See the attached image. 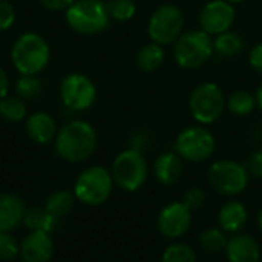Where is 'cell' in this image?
I'll return each mask as SVG.
<instances>
[{
    "instance_id": "f35d334b",
    "label": "cell",
    "mask_w": 262,
    "mask_h": 262,
    "mask_svg": "<svg viewBox=\"0 0 262 262\" xmlns=\"http://www.w3.org/2000/svg\"><path fill=\"white\" fill-rule=\"evenodd\" d=\"M226 2H229V3H232V5H233V3H243L244 0H226Z\"/></svg>"
},
{
    "instance_id": "ffe728a7",
    "label": "cell",
    "mask_w": 262,
    "mask_h": 262,
    "mask_svg": "<svg viewBox=\"0 0 262 262\" xmlns=\"http://www.w3.org/2000/svg\"><path fill=\"white\" fill-rule=\"evenodd\" d=\"M57 218H54L45 207H31L25 210L23 224L29 232H48L51 233L54 226L57 224Z\"/></svg>"
},
{
    "instance_id": "ba28073f",
    "label": "cell",
    "mask_w": 262,
    "mask_h": 262,
    "mask_svg": "<svg viewBox=\"0 0 262 262\" xmlns=\"http://www.w3.org/2000/svg\"><path fill=\"white\" fill-rule=\"evenodd\" d=\"M226 97L221 88L215 83L198 84L189 98V109L192 117L201 124L215 123L224 112Z\"/></svg>"
},
{
    "instance_id": "30bf717a",
    "label": "cell",
    "mask_w": 262,
    "mask_h": 262,
    "mask_svg": "<svg viewBox=\"0 0 262 262\" xmlns=\"http://www.w3.org/2000/svg\"><path fill=\"white\" fill-rule=\"evenodd\" d=\"M184 17L178 6L175 5H161L149 18L147 32L154 43L170 45L178 40L183 32Z\"/></svg>"
},
{
    "instance_id": "5b68a950",
    "label": "cell",
    "mask_w": 262,
    "mask_h": 262,
    "mask_svg": "<svg viewBox=\"0 0 262 262\" xmlns=\"http://www.w3.org/2000/svg\"><path fill=\"white\" fill-rule=\"evenodd\" d=\"M111 173L114 183L120 189L126 192H135L146 183L149 175V167L143 152L135 149H127L115 157Z\"/></svg>"
},
{
    "instance_id": "d4e9b609",
    "label": "cell",
    "mask_w": 262,
    "mask_h": 262,
    "mask_svg": "<svg viewBox=\"0 0 262 262\" xmlns=\"http://www.w3.org/2000/svg\"><path fill=\"white\" fill-rule=\"evenodd\" d=\"M255 106H256V98L247 91L233 92L227 100L229 111L233 115H238V117H246V115L252 114Z\"/></svg>"
},
{
    "instance_id": "7402d4cb",
    "label": "cell",
    "mask_w": 262,
    "mask_h": 262,
    "mask_svg": "<svg viewBox=\"0 0 262 262\" xmlns=\"http://www.w3.org/2000/svg\"><path fill=\"white\" fill-rule=\"evenodd\" d=\"M75 200L77 198H75L74 192H69V190H57V192H54L52 195L48 196L46 204H45V209L54 218L60 220V218L66 216L72 210V207L75 204Z\"/></svg>"
},
{
    "instance_id": "7a4b0ae2",
    "label": "cell",
    "mask_w": 262,
    "mask_h": 262,
    "mask_svg": "<svg viewBox=\"0 0 262 262\" xmlns=\"http://www.w3.org/2000/svg\"><path fill=\"white\" fill-rule=\"evenodd\" d=\"M49 58V45L37 32L21 34L11 49L12 64L21 75H37L48 66Z\"/></svg>"
},
{
    "instance_id": "1f68e13d",
    "label": "cell",
    "mask_w": 262,
    "mask_h": 262,
    "mask_svg": "<svg viewBox=\"0 0 262 262\" xmlns=\"http://www.w3.org/2000/svg\"><path fill=\"white\" fill-rule=\"evenodd\" d=\"M15 21V9L8 0H0V32L9 29Z\"/></svg>"
},
{
    "instance_id": "d6a6232c",
    "label": "cell",
    "mask_w": 262,
    "mask_h": 262,
    "mask_svg": "<svg viewBox=\"0 0 262 262\" xmlns=\"http://www.w3.org/2000/svg\"><path fill=\"white\" fill-rule=\"evenodd\" d=\"M246 167L252 177L262 180V150H256L250 155Z\"/></svg>"
},
{
    "instance_id": "d6986e66",
    "label": "cell",
    "mask_w": 262,
    "mask_h": 262,
    "mask_svg": "<svg viewBox=\"0 0 262 262\" xmlns=\"http://www.w3.org/2000/svg\"><path fill=\"white\" fill-rule=\"evenodd\" d=\"M247 221H249V210L239 201H229L220 209L218 223L226 233L241 232L246 227Z\"/></svg>"
},
{
    "instance_id": "484cf974",
    "label": "cell",
    "mask_w": 262,
    "mask_h": 262,
    "mask_svg": "<svg viewBox=\"0 0 262 262\" xmlns=\"http://www.w3.org/2000/svg\"><path fill=\"white\" fill-rule=\"evenodd\" d=\"M227 243H229V239L226 236V232L218 227L206 229L200 235V246L203 247V250H206L209 253H218V252L226 250Z\"/></svg>"
},
{
    "instance_id": "8992f818",
    "label": "cell",
    "mask_w": 262,
    "mask_h": 262,
    "mask_svg": "<svg viewBox=\"0 0 262 262\" xmlns=\"http://www.w3.org/2000/svg\"><path fill=\"white\" fill-rule=\"evenodd\" d=\"M213 52V40L203 29L181 34L173 48L175 60L184 69H196L203 66Z\"/></svg>"
},
{
    "instance_id": "277c9868",
    "label": "cell",
    "mask_w": 262,
    "mask_h": 262,
    "mask_svg": "<svg viewBox=\"0 0 262 262\" xmlns=\"http://www.w3.org/2000/svg\"><path fill=\"white\" fill-rule=\"evenodd\" d=\"M112 173L103 166L84 169L74 184L75 198L86 206H100L106 203L114 190Z\"/></svg>"
},
{
    "instance_id": "e575fe53",
    "label": "cell",
    "mask_w": 262,
    "mask_h": 262,
    "mask_svg": "<svg viewBox=\"0 0 262 262\" xmlns=\"http://www.w3.org/2000/svg\"><path fill=\"white\" fill-rule=\"evenodd\" d=\"M40 2L49 11H66L75 0H40Z\"/></svg>"
},
{
    "instance_id": "4316f807",
    "label": "cell",
    "mask_w": 262,
    "mask_h": 262,
    "mask_svg": "<svg viewBox=\"0 0 262 262\" xmlns=\"http://www.w3.org/2000/svg\"><path fill=\"white\" fill-rule=\"evenodd\" d=\"M161 262H198V258L190 246L184 243H175L164 250Z\"/></svg>"
},
{
    "instance_id": "83f0119b",
    "label": "cell",
    "mask_w": 262,
    "mask_h": 262,
    "mask_svg": "<svg viewBox=\"0 0 262 262\" xmlns=\"http://www.w3.org/2000/svg\"><path fill=\"white\" fill-rule=\"evenodd\" d=\"M106 6L109 17L118 21H127L137 12V5L134 0H109Z\"/></svg>"
},
{
    "instance_id": "ac0fdd59",
    "label": "cell",
    "mask_w": 262,
    "mask_h": 262,
    "mask_svg": "<svg viewBox=\"0 0 262 262\" xmlns=\"http://www.w3.org/2000/svg\"><path fill=\"white\" fill-rule=\"evenodd\" d=\"M154 175L163 186H173L183 175V161L177 152L161 154L154 163Z\"/></svg>"
},
{
    "instance_id": "74e56055",
    "label": "cell",
    "mask_w": 262,
    "mask_h": 262,
    "mask_svg": "<svg viewBox=\"0 0 262 262\" xmlns=\"http://www.w3.org/2000/svg\"><path fill=\"white\" fill-rule=\"evenodd\" d=\"M258 226H259V229H261L262 232V209L261 212H259V215H258Z\"/></svg>"
},
{
    "instance_id": "9c48e42d",
    "label": "cell",
    "mask_w": 262,
    "mask_h": 262,
    "mask_svg": "<svg viewBox=\"0 0 262 262\" xmlns=\"http://www.w3.org/2000/svg\"><path fill=\"white\" fill-rule=\"evenodd\" d=\"M216 149L213 134L203 126H190L180 132L175 141V150L189 163H203L209 160Z\"/></svg>"
},
{
    "instance_id": "8d00e7d4",
    "label": "cell",
    "mask_w": 262,
    "mask_h": 262,
    "mask_svg": "<svg viewBox=\"0 0 262 262\" xmlns=\"http://www.w3.org/2000/svg\"><path fill=\"white\" fill-rule=\"evenodd\" d=\"M255 98H256V106H258V107L262 111V84H261V88L258 89V92H256V97H255Z\"/></svg>"
},
{
    "instance_id": "4fadbf2b",
    "label": "cell",
    "mask_w": 262,
    "mask_h": 262,
    "mask_svg": "<svg viewBox=\"0 0 262 262\" xmlns=\"http://www.w3.org/2000/svg\"><path fill=\"white\" fill-rule=\"evenodd\" d=\"M233 21H235V8L232 3L226 0L209 2L200 14L201 28L209 35H218L229 31Z\"/></svg>"
},
{
    "instance_id": "5bb4252c",
    "label": "cell",
    "mask_w": 262,
    "mask_h": 262,
    "mask_svg": "<svg viewBox=\"0 0 262 262\" xmlns=\"http://www.w3.org/2000/svg\"><path fill=\"white\" fill-rule=\"evenodd\" d=\"M23 262H49L54 256V243L48 232H29L20 243Z\"/></svg>"
},
{
    "instance_id": "f546056e",
    "label": "cell",
    "mask_w": 262,
    "mask_h": 262,
    "mask_svg": "<svg viewBox=\"0 0 262 262\" xmlns=\"http://www.w3.org/2000/svg\"><path fill=\"white\" fill-rule=\"evenodd\" d=\"M20 255V243L11 232H0V261H12Z\"/></svg>"
},
{
    "instance_id": "3957f363",
    "label": "cell",
    "mask_w": 262,
    "mask_h": 262,
    "mask_svg": "<svg viewBox=\"0 0 262 262\" xmlns=\"http://www.w3.org/2000/svg\"><path fill=\"white\" fill-rule=\"evenodd\" d=\"M69 28L83 35L103 32L109 26V12L103 0H75L64 11Z\"/></svg>"
},
{
    "instance_id": "9a60e30c",
    "label": "cell",
    "mask_w": 262,
    "mask_h": 262,
    "mask_svg": "<svg viewBox=\"0 0 262 262\" xmlns=\"http://www.w3.org/2000/svg\"><path fill=\"white\" fill-rule=\"evenodd\" d=\"M226 256L229 262H259L261 247L253 236L238 233L229 239L226 246Z\"/></svg>"
},
{
    "instance_id": "44dd1931",
    "label": "cell",
    "mask_w": 262,
    "mask_h": 262,
    "mask_svg": "<svg viewBox=\"0 0 262 262\" xmlns=\"http://www.w3.org/2000/svg\"><path fill=\"white\" fill-rule=\"evenodd\" d=\"M164 57H166V52H164L163 46L152 41V43L143 46L138 51V54H137V64H138V68L141 71L152 72V71L158 69L163 64Z\"/></svg>"
},
{
    "instance_id": "e0dca14e",
    "label": "cell",
    "mask_w": 262,
    "mask_h": 262,
    "mask_svg": "<svg viewBox=\"0 0 262 262\" xmlns=\"http://www.w3.org/2000/svg\"><path fill=\"white\" fill-rule=\"evenodd\" d=\"M23 201L12 193H0V232H12L25 216Z\"/></svg>"
},
{
    "instance_id": "7c38bea8",
    "label": "cell",
    "mask_w": 262,
    "mask_h": 262,
    "mask_svg": "<svg viewBox=\"0 0 262 262\" xmlns=\"http://www.w3.org/2000/svg\"><path fill=\"white\" fill-rule=\"evenodd\" d=\"M158 230L169 239H178L184 236L192 226V210L181 203H170L161 209L157 220Z\"/></svg>"
},
{
    "instance_id": "4dcf8cb0",
    "label": "cell",
    "mask_w": 262,
    "mask_h": 262,
    "mask_svg": "<svg viewBox=\"0 0 262 262\" xmlns=\"http://www.w3.org/2000/svg\"><path fill=\"white\" fill-rule=\"evenodd\" d=\"M183 203L193 212V210H200L204 203H206V192L200 187H192L184 193V200Z\"/></svg>"
},
{
    "instance_id": "6da1fadb",
    "label": "cell",
    "mask_w": 262,
    "mask_h": 262,
    "mask_svg": "<svg viewBox=\"0 0 262 262\" xmlns=\"http://www.w3.org/2000/svg\"><path fill=\"white\" fill-rule=\"evenodd\" d=\"M97 132L88 121L75 120L64 124L54 140L55 152L68 163H83L97 149Z\"/></svg>"
},
{
    "instance_id": "2e32d148",
    "label": "cell",
    "mask_w": 262,
    "mask_h": 262,
    "mask_svg": "<svg viewBox=\"0 0 262 262\" xmlns=\"http://www.w3.org/2000/svg\"><path fill=\"white\" fill-rule=\"evenodd\" d=\"M26 134L37 144H48L57 137V123L46 112H35L26 120Z\"/></svg>"
},
{
    "instance_id": "f1b7e54d",
    "label": "cell",
    "mask_w": 262,
    "mask_h": 262,
    "mask_svg": "<svg viewBox=\"0 0 262 262\" xmlns=\"http://www.w3.org/2000/svg\"><path fill=\"white\" fill-rule=\"evenodd\" d=\"M15 91L21 100H34L41 92V81L37 75H21L15 84Z\"/></svg>"
},
{
    "instance_id": "cb8c5ba5",
    "label": "cell",
    "mask_w": 262,
    "mask_h": 262,
    "mask_svg": "<svg viewBox=\"0 0 262 262\" xmlns=\"http://www.w3.org/2000/svg\"><path fill=\"white\" fill-rule=\"evenodd\" d=\"M0 117L9 123H18L26 117V103L20 97H9L0 100Z\"/></svg>"
},
{
    "instance_id": "836d02e7",
    "label": "cell",
    "mask_w": 262,
    "mask_h": 262,
    "mask_svg": "<svg viewBox=\"0 0 262 262\" xmlns=\"http://www.w3.org/2000/svg\"><path fill=\"white\" fill-rule=\"evenodd\" d=\"M249 61H250V66L253 68V71H256L259 75H262V43L252 48Z\"/></svg>"
},
{
    "instance_id": "52a82bcc",
    "label": "cell",
    "mask_w": 262,
    "mask_h": 262,
    "mask_svg": "<svg viewBox=\"0 0 262 262\" xmlns=\"http://www.w3.org/2000/svg\"><path fill=\"white\" fill-rule=\"evenodd\" d=\"M210 187L224 196H235L246 190L250 173L247 167L233 160H220L213 163L207 173Z\"/></svg>"
},
{
    "instance_id": "8fae6325",
    "label": "cell",
    "mask_w": 262,
    "mask_h": 262,
    "mask_svg": "<svg viewBox=\"0 0 262 262\" xmlns=\"http://www.w3.org/2000/svg\"><path fill=\"white\" fill-rule=\"evenodd\" d=\"M60 98L71 111H86L97 100V88L84 74H68L60 84Z\"/></svg>"
},
{
    "instance_id": "603a6c76",
    "label": "cell",
    "mask_w": 262,
    "mask_h": 262,
    "mask_svg": "<svg viewBox=\"0 0 262 262\" xmlns=\"http://www.w3.org/2000/svg\"><path fill=\"white\" fill-rule=\"evenodd\" d=\"M213 49L221 57H233L244 49V41L238 34L226 31L223 34H218L213 40Z\"/></svg>"
},
{
    "instance_id": "d590c367",
    "label": "cell",
    "mask_w": 262,
    "mask_h": 262,
    "mask_svg": "<svg viewBox=\"0 0 262 262\" xmlns=\"http://www.w3.org/2000/svg\"><path fill=\"white\" fill-rule=\"evenodd\" d=\"M9 94V78L3 68H0V100Z\"/></svg>"
}]
</instances>
